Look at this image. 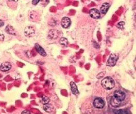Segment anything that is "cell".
<instances>
[{
  "instance_id": "obj_16",
  "label": "cell",
  "mask_w": 136,
  "mask_h": 114,
  "mask_svg": "<svg viewBox=\"0 0 136 114\" xmlns=\"http://www.w3.org/2000/svg\"><path fill=\"white\" fill-rule=\"evenodd\" d=\"M60 43L62 45L64 46H67L68 44V40L65 37L61 38L60 40Z\"/></svg>"
},
{
  "instance_id": "obj_23",
  "label": "cell",
  "mask_w": 136,
  "mask_h": 114,
  "mask_svg": "<svg viewBox=\"0 0 136 114\" xmlns=\"http://www.w3.org/2000/svg\"><path fill=\"white\" fill-rule=\"evenodd\" d=\"M30 112L29 111H23L22 112V114H30Z\"/></svg>"
},
{
  "instance_id": "obj_4",
  "label": "cell",
  "mask_w": 136,
  "mask_h": 114,
  "mask_svg": "<svg viewBox=\"0 0 136 114\" xmlns=\"http://www.w3.org/2000/svg\"><path fill=\"white\" fill-rule=\"evenodd\" d=\"M94 106L97 109H102L104 107V101L100 98L95 99L94 101Z\"/></svg>"
},
{
  "instance_id": "obj_11",
  "label": "cell",
  "mask_w": 136,
  "mask_h": 114,
  "mask_svg": "<svg viewBox=\"0 0 136 114\" xmlns=\"http://www.w3.org/2000/svg\"><path fill=\"white\" fill-rule=\"evenodd\" d=\"M59 32L57 30H52L49 31L48 33V36L50 39H56L58 37Z\"/></svg>"
},
{
  "instance_id": "obj_6",
  "label": "cell",
  "mask_w": 136,
  "mask_h": 114,
  "mask_svg": "<svg viewBox=\"0 0 136 114\" xmlns=\"http://www.w3.org/2000/svg\"><path fill=\"white\" fill-rule=\"evenodd\" d=\"M12 65L10 62H3L0 66V70L2 72H6L9 71L11 69Z\"/></svg>"
},
{
  "instance_id": "obj_21",
  "label": "cell",
  "mask_w": 136,
  "mask_h": 114,
  "mask_svg": "<svg viewBox=\"0 0 136 114\" xmlns=\"http://www.w3.org/2000/svg\"><path fill=\"white\" fill-rule=\"evenodd\" d=\"M5 38V36L3 34H0V41H3Z\"/></svg>"
},
{
  "instance_id": "obj_1",
  "label": "cell",
  "mask_w": 136,
  "mask_h": 114,
  "mask_svg": "<svg viewBox=\"0 0 136 114\" xmlns=\"http://www.w3.org/2000/svg\"><path fill=\"white\" fill-rule=\"evenodd\" d=\"M101 85L105 90H110L115 87V83L112 78L108 77L105 78L102 80Z\"/></svg>"
},
{
  "instance_id": "obj_17",
  "label": "cell",
  "mask_w": 136,
  "mask_h": 114,
  "mask_svg": "<svg viewBox=\"0 0 136 114\" xmlns=\"http://www.w3.org/2000/svg\"><path fill=\"white\" fill-rule=\"evenodd\" d=\"M113 112L115 114H126L129 113L125 109H120L118 110H114Z\"/></svg>"
},
{
  "instance_id": "obj_7",
  "label": "cell",
  "mask_w": 136,
  "mask_h": 114,
  "mask_svg": "<svg viewBox=\"0 0 136 114\" xmlns=\"http://www.w3.org/2000/svg\"><path fill=\"white\" fill-rule=\"evenodd\" d=\"M89 15L91 18L94 19H98L100 17V13L96 8L91 9L89 12Z\"/></svg>"
},
{
  "instance_id": "obj_14",
  "label": "cell",
  "mask_w": 136,
  "mask_h": 114,
  "mask_svg": "<svg viewBox=\"0 0 136 114\" xmlns=\"http://www.w3.org/2000/svg\"><path fill=\"white\" fill-rule=\"evenodd\" d=\"M70 87H71V90L72 91V93L74 95H76L79 94V91L78 90V88L76 86V84L74 82H71L70 83Z\"/></svg>"
},
{
  "instance_id": "obj_22",
  "label": "cell",
  "mask_w": 136,
  "mask_h": 114,
  "mask_svg": "<svg viewBox=\"0 0 136 114\" xmlns=\"http://www.w3.org/2000/svg\"><path fill=\"white\" fill-rule=\"evenodd\" d=\"M5 25V23L3 20L0 19V27H2Z\"/></svg>"
},
{
  "instance_id": "obj_13",
  "label": "cell",
  "mask_w": 136,
  "mask_h": 114,
  "mask_svg": "<svg viewBox=\"0 0 136 114\" xmlns=\"http://www.w3.org/2000/svg\"><path fill=\"white\" fill-rule=\"evenodd\" d=\"M109 7L110 5L108 3H104L101 6L100 8V11H101V12L103 14H105L107 13V12L108 11Z\"/></svg>"
},
{
  "instance_id": "obj_19",
  "label": "cell",
  "mask_w": 136,
  "mask_h": 114,
  "mask_svg": "<svg viewBox=\"0 0 136 114\" xmlns=\"http://www.w3.org/2000/svg\"><path fill=\"white\" fill-rule=\"evenodd\" d=\"M125 25V23L123 22H119L117 24V27L118 28L120 29H123L124 26Z\"/></svg>"
},
{
  "instance_id": "obj_15",
  "label": "cell",
  "mask_w": 136,
  "mask_h": 114,
  "mask_svg": "<svg viewBox=\"0 0 136 114\" xmlns=\"http://www.w3.org/2000/svg\"><path fill=\"white\" fill-rule=\"evenodd\" d=\"M54 109V107L52 104H51L48 103L44 104L43 109L46 112H50Z\"/></svg>"
},
{
  "instance_id": "obj_20",
  "label": "cell",
  "mask_w": 136,
  "mask_h": 114,
  "mask_svg": "<svg viewBox=\"0 0 136 114\" xmlns=\"http://www.w3.org/2000/svg\"><path fill=\"white\" fill-rule=\"evenodd\" d=\"M40 0H32V4L34 5H36L39 3Z\"/></svg>"
},
{
  "instance_id": "obj_9",
  "label": "cell",
  "mask_w": 136,
  "mask_h": 114,
  "mask_svg": "<svg viewBox=\"0 0 136 114\" xmlns=\"http://www.w3.org/2000/svg\"><path fill=\"white\" fill-rule=\"evenodd\" d=\"M61 25L62 27L64 28H67L71 25V20L68 17H65L62 19Z\"/></svg>"
},
{
  "instance_id": "obj_3",
  "label": "cell",
  "mask_w": 136,
  "mask_h": 114,
  "mask_svg": "<svg viewBox=\"0 0 136 114\" xmlns=\"http://www.w3.org/2000/svg\"><path fill=\"white\" fill-rule=\"evenodd\" d=\"M24 33L26 37H31L35 34V31L32 26H28L24 29Z\"/></svg>"
},
{
  "instance_id": "obj_18",
  "label": "cell",
  "mask_w": 136,
  "mask_h": 114,
  "mask_svg": "<svg viewBox=\"0 0 136 114\" xmlns=\"http://www.w3.org/2000/svg\"><path fill=\"white\" fill-rule=\"evenodd\" d=\"M49 101H50V99L48 97L45 96H43L42 97V98H41V102L43 104L48 103H49Z\"/></svg>"
},
{
  "instance_id": "obj_12",
  "label": "cell",
  "mask_w": 136,
  "mask_h": 114,
  "mask_svg": "<svg viewBox=\"0 0 136 114\" xmlns=\"http://www.w3.org/2000/svg\"><path fill=\"white\" fill-rule=\"evenodd\" d=\"M5 31L6 32L9 34L16 35V32L15 29L12 26L8 25L6 27Z\"/></svg>"
},
{
  "instance_id": "obj_24",
  "label": "cell",
  "mask_w": 136,
  "mask_h": 114,
  "mask_svg": "<svg viewBox=\"0 0 136 114\" xmlns=\"http://www.w3.org/2000/svg\"><path fill=\"white\" fill-rule=\"evenodd\" d=\"M8 1H9V2H17L19 1V0H8Z\"/></svg>"
},
{
  "instance_id": "obj_10",
  "label": "cell",
  "mask_w": 136,
  "mask_h": 114,
  "mask_svg": "<svg viewBox=\"0 0 136 114\" xmlns=\"http://www.w3.org/2000/svg\"><path fill=\"white\" fill-rule=\"evenodd\" d=\"M114 96L117 98L119 99L121 101H123L125 98V94L123 91L120 90L115 91L114 93Z\"/></svg>"
},
{
  "instance_id": "obj_2",
  "label": "cell",
  "mask_w": 136,
  "mask_h": 114,
  "mask_svg": "<svg viewBox=\"0 0 136 114\" xmlns=\"http://www.w3.org/2000/svg\"><path fill=\"white\" fill-rule=\"evenodd\" d=\"M118 54L116 53H111L109 57L107 62V66H114L116 64L117 61L118 60Z\"/></svg>"
},
{
  "instance_id": "obj_5",
  "label": "cell",
  "mask_w": 136,
  "mask_h": 114,
  "mask_svg": "<svg viewBox=\"0 0 136 114\" xmlns=\"http://www.w3.org/2000/svg\"><path fill=\"white\" fill-rule=\"evenodd\" d=\"M121 101L114 96L111 97L110 100V104L114 107H119L121 104Z\"/></svg>"
},
{
  "instance_id": "obj_8",
  "label": "cell",
  "mask_w": 136,
  "mask_h": 114,
  "mask_svg": "<svg viewBox=\"0 0 136 114\" xmlns=\"http://www.w3.org/2000/svg\"><path fill=\"white\" fill-rule=\"evenodd\" d=\"M35 48L37 52L43 56H46L47 55V54L42 47H41L38 43H36L35 44Z\"/></svg>"
}]
</instances>
